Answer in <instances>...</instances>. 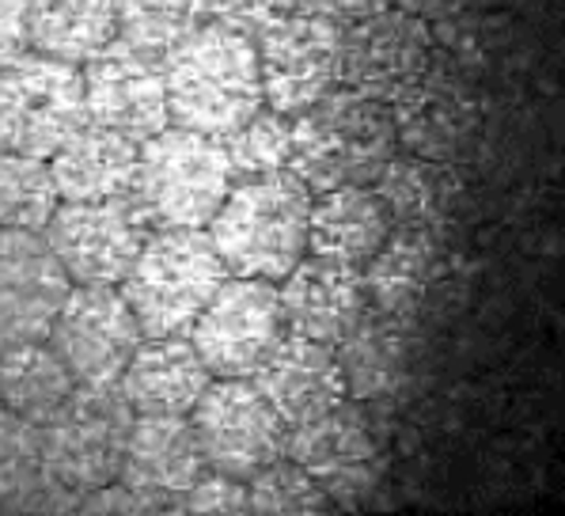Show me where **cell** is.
<instances>
[{
	"instance_id": "cell-1",
	"label": "cell",
	"mask_w": 565,
	"mask_h": 516,
	"mask_svg": "<svg viewBox=\"0 0 565 516\" xmlns=\"http://www.w3.org/2000/svg\"><path fill=\"white\" fill-rule=\"evenodd\" d=\"M171 126L224 141L266 107L258 50L247 34L202 23L163 57Z\"/></svg>"
},
{
	"instance_id": "cell-2",
	"label": "cell",
	"mask_w": 565,
	"mask_h": 516,
	"mask_svg": "<svg viewBox=\"0 0 565 516\" xmlns=\"http://www.w3.org/2000/svg\"><path fill=\"white\" fill-rule=\"evenodd\" d=\"M311 190L289 168L232 182L209 221V240L232 277L281 282L308 255Z\"/></svg>"
},
{
	"instance_id": "cell-3",
	"label": "cell",
	"mask_w": 565,
	"mask_h": 516,
	"mask_svg": "<svg viewBox=\"0 0 565 516\" xmlns=\"http://www.w3.org/2000/svg\"><path fill=\"white\" fill-rule=\"evenodd\" d=\"M398 152L387 103L364 99L350 87H330L319 103L292 118L289 171L311 194L338 187H369Z\"/></svg>"
},
{
	"instance_id": "cell-4",
	"label": "cell",
	"mask_w": 565,
	"mask_h": 516,
	"mask_svg": "<svg viewBox=\"0 0 565 516\" xmlns=\"http://www.w3.org/2000/svg\"><path fill=\"white\" fill-rule=\"evenodd\" d=\"M224 282L228 266L205 229H160L149 235L118 288L145 338H175L194 330L198 316Z\"/></svg>"
},
{
	"instance_id": "cell-5",
	"label": "cell",
	"mask_w": 565,
	"mask_h": 516,
	"mask_svg": "<svg viewBox=\"0 0 565 516\" xmlns=\"http://www.w3.org/2000/svg\"><path fill=\"white\" fill-rule=\"evenodd\" d=\"M134 407L118 383H76L65 407L39 425L42 483L84 497L118 483Z\"/></svg>"
},
{
	"instance_id": "cell-6",
	"label": "cell",
	"mask_w": 565,
	"mask_h": 516,
	"mask_svg": "<svg viewBox=\"0 0 565 516\" xmlns=\"http://www.w3.org/2000/svg\"><path fill=\"white\" fill-rule=\"evenodd\" d=\"M232 164L224 141L194 129L168 126L141 145L134 198L152 229H209L232 190Z\"/></svg>"
},
{
	"instance_id": "cell-7",
	"label": "cell",
	"mask_w": 565,
	"mask_h": 516,
	"mask_svg": "<svg viewBox=\"0 0 565 516\" xmlns=\"http://www.w3.org/2000/svg\"><path fill=\"white\" fill-rule=\"evenodd\" d=\"M88 126V95L81 65L39 54L0 69V148L50 160L73 134Z\"/></svg>"
},
{
	"instance_id": "cell-8",
	"label": "cell",
	"mask_w": 565,
	"mask_h": 516,
	"mask_svg": "<svg viewBox=\"0 0 565 516\" xmlns=\"http://www.w3.org/2000/svg\"><path fill=\"white\" fill-rule=\"evenodd\" d=\"M152 232L145 206L126 194L110 201H61L42 240L73 285H121Z\"/></svg>"
},
{
	"instance_id": "cell-9",
	"label": "cell",
	"mask_w": 565,
	"mask_h": 516,
	"mask_svg": "<svg viewBox=\"0 0 565 516\" xmlns=\"http://www.w3.org/2000/svg\"><path fill=\"white\" fill-rule=\"evenodd\" d=\"M289 335L277 282L232 277L198 316L190 343L202 354L213 380H250L263 361Z\"/></svg>"
},
{
	"instance_id": "cell-10",
	"label": "cell",
	"mask_w": 565,
	"mask_h": 516,
	"mask_svg": "<svg viewBox=\"0 0 565 516\" xmlns=\"http://www.w3.org/2000/svg\"><path fill=\"white\" fill-rule=\"evenodd\" d=\"M209 471L243 478L285 456L289 425L266 402L255 380H213L190 410Z\"/></svg>"
},
{
	"instance_id": "cell-11",
	"label": "cell",
	"mask_w": 565,
	"mask_h": 516,
	"mask_svg": "<svg viewBox=\"0 0 565 516\" xmlns=\"http://www.w3.org/2000/svg\"><path fill=\"white\" fill-rule=\"evenodd\" d=\"M46 343L76 383H118L141 349L145 330L118 285H73L50 323Z\"/></svg>"
},
{
	"instance_id": "cell-12",
	"label": "cell",
	"mask_w": 565,
	"mask_h": 516,
	"mask_svg": "<svg viewBox=\"0 0 565 516\" xmlns=\"http://www.w3.org/2000/svg\"><path fill=\"white\" fill-rule=\"evenodd\" d=\"M433 31L429 20L403 8H384L358 23H342L338 84L376 103H395L429 73Z\"/></svg>"
},
{
	"instance_id": "cell-13",
	"label": "cell",
	"mask_w": 565,
	"mask_h": 516,
	"mask_svg": "<svg viewBox=\"0 0 565 516\" xmlns=\"http://www.w3.org/2000/svg\"><path fill=\"white\" fill-rule=\"evenodd\" d=\"M258 73H263L266 107L297 118L338 87L342 61V23L323 15L289 12L255 39Z\"/></svg>"
},
{
	"instance_id": "cell-14",
	"label": "cell",
	"mask_w": 565,
	"mask_h": 516,
	"mask_svg": "<svg viewBox=\"0 0 565 516\" xmlns=\"http://www.w3.org/2000/svg\"><path fill=\"white\" fill-rule=\"evenodd\" d=\"M81 73L84 95H88V122L95 126L115 129L137 145L171 126L163 61L137 54L134 46L118 39L103 54H95L88 65H81Z\"/></svg>"
},
{
	"instance_id": "cell-15",
	"label": "cell",
	"mask_w": 565,
	"mask_h": 516,
	"mask_svg": "<svg viewBox=\"0 0 565 516\" xmlns=\"http://www.w3.org/2000/svg\"><path fill=\"white\" fill-rule=\"evenodd\" d=\"M68 288L42 232L0 229V354L46 338Z\"/></svg>"
},
{
	"instance_id": "cell-16",
	"label": "cell",
	"mask_w": 565,
	"mask_h": 516,
	"mask_svg": "<svg viewBox=\"0 0 565 516\" xmlns=\"http://www.w3.org/2000/svg\"><path fill=\"white\" fill-rule=\"evenodd\" d=\"M209 467L190 414H134L118 483L145 497L152 513H179L182 494Z\"/></svg>"
},
{
	"instance_id": "cell-17",
	"label": "cell",
	"mask_w": 565,
	"mask_h": 516,
	"mask_svg": "<svg viewBox=\"0 0 565 516\" xmlns=\"http://www.w3.org/2000/svg\"><path fill=\"white\" fill-rule=\"evenodd\" d=\"M277 296H281L289 335H303L311 343H327V346L342 343L345 330L369 308L364 304L361 270L319 255H303L277 282Z\"/></svg>"
},
{
	"instance_id": "cell-18",
	"label": "cell",
	"mask_w": 565,
	"mask_h": 516,
	"mask_svg": "<svg viewBox=\"0 0 565 516\" xmlns=\"http://www.w3.org/2000/svg\"><path fill=\"white\" fill-rule=\"evenodd\" d=\"M250 380L289 430L350 399L334 346L311 343L303 335H285Z\"/></svg>"
},
{
	"instance_id": "cell-19",
	"label": "cell",
	"mask_w": 565,
	"mask_h": 516,
	"mask_svg": "<svg viewBox=\"0 0 565 516\" xmlns=\"http://www.w3.org/2000/svg\"><path fill=\"white\" fill-rule=\"evenodd\" d=\"M209 383L213 372L205 369L190 335H175L145 338L121 372L118 391L134 407V414H190Z\"/></svg>"
},
{
	"instance_id": "cell-20",
	"label": "cell",
	"mask_w": 565,
	"mask_h": 516,
	"mask_svg": "<svg viewBox=\"0 0 565 516\" xmlns=\"http://www.w3.org/2000/svg\"><path fill=\"white\" fill-rule=\"evenodd\" d=\"M137 160L141 145L88 122L50 156V175L61 201H110L134 194Z\"/></svg>"
},
{
	"instance_id": "cell-21",
	"label": "cell",
	"mask_w": 565,
	"mask_h": 516,
	"mask_svg": "<svg viewBox=\"0 0 565 516\" xmlns=\"http://www.w3.org/2000/svg\"><path fill=\"white\" fill-rule=\"evenodd\" d=\"M391 232H395V221L372 182L369 187H338L311 198L308 255L364 270V262L384 248Z\"/></svg>"
},
{
	"instance_id": "cell-22",
	"label": "cell",
	"mask_w": 565,
	"mask_h": 516,
	"mask_svg": "<svg viewBox=\"0 0 565 516\" xmlns=\"http://www.w3.org/2000/svg\"><path fill=\"white\" fill-rule=\"evenodd\" d=\"M398 148L422 160L445 164L459 152L463 129H471L475 110L456 81H448L440 69L429 65V73L411 92L391 103Z\"/></svg>"
},
{
	"instance_id": "cell-23",
	"label": "cell",
	"mask_w": 565,
	"mask_h": 516,
	"mask_svg": "<svg viewBox=\"0 0 565 516\" xmlns=\"http://www.w3.org/2000/svg\"><path fill=\"white\" fill-rule=\"evenodd\" d=\"M118 42L115 0H28V50L65 65H88Z\"/></svg>"
},
{
	"instance_id": "cell-24",
	"label": "cell",
	"mask_w": 565,
	"mask_h": 516,
	"mask_svg": "<svg viewBox=\"0 0 565 516\" xmlns=\"http://www.w3.org/2000/svg\"><path fill=\"white\" fill-rule=\"evenodd\" d=\"M285 456L300 463L303 471H311L319 483L345 475V471L369 467V460L376 456V444H372L369 418L358 407V399H342L327 414L292 425L289 436H285Z\"/></svg>"
},
{
	"instance_id": "cell-25",
	"label": "cell",
	"mask_w": 565,
	"mask_h": 516,
	"mask_svg": "<svg viewBox=\"0 0 565 516\" xmlns=\"http://www.w3.org/2000/svg\"><path fill=\"white\" fill-rule=\"evenodd\" d=\"M338 365L345 376L350 399L369 402L380 396H391L403 380L406 365V335L403 319L384 316V312L364 308L361 319L345 330V338L334 346Z\"/></svg>"
},
{
	"instance_id": "cell-26",
	"label": "cell",
	"mask_w": 565,
	"mask_h": 516,
	"mask_svg": "<svg viewBox=\"0 0 565 516\" xmlns=\"http://www.w3.org/2000/svg\"><path fill=\"white\" fill-rule=\"evenodd\" d=\"M433 270V235L425 229H395L361 270L364 304L372 312L406 319L422 301Z\"/></svg>"
},
{
	"instance_id": "cell-27",
	"label": "cell",
	"mask_w": 565,
	"mask_h": 516,
	"mask_svg": "<svg viewBox=\"0 0 565 516\" xmlns=\"http://www.w3.org/2000/svg\"><path fill=\"white\" fill-rule=\"evenodd\" d=\"M76 380L57 357V349L39 338L0 354V402L20 418L42 425L65 407Z\"/></svg>"
},
{
	"instance_id": "cell-28",
	"label": "cell",
	"mask_w": 565,
	"mask_h": 516,
	"mask_svg": "<svg viewBox=\"0 0 565 516\" xmlns=\"http://www.w3.org/2000/svg\"><path fill=\"white\" fill-rule=\"evenodd\" d=\"M448 182L451 179H448L445 164L422 160V156H411L398 148L372 187H376L380 201L387 206L395 229L429 232V224L437 221L448 206Z\"/></svg>"
},
{
	"instance_id": "cell-29",
	"label": "cell",
	"mask_w": 565,
	"mask_h": 516,
	"mask_svg": "<svg viewBox=\"0 0 565 516\" xmlns=\"http://www.w3.org/2000/svg\"><path fill=\"white\" fill-rule=\"evenodd\" d=\"M118 39L137 54L163 61L209 23L205 0H115Z\"/></svg>"
},
{
	"instance_id": "cell-30",
	"label": "cell",
	"mask_w": 565,
	"mask_h": 516,
	"mask_svg": "<svg viewBox=\"0 0 565 516\" xmlns=\"http://www.w3.org/2000/svg\"><path fill=\"white\" fill-rule=\"evenodd\" d=\"M57 206L61 194L50 175V160L0 148V229L42 232Z\"/></svg>"
},
{
	"instance_id": "cell-31",
	"label": "cell",
	"mask_w": 565,
	"mask_h": 516,
	"mask_svg": "<svg viewBox=\"0 0 565 516\" xmlns=\"http://www.w3.org/2000/svg\"><path fill=\"white\" fill-rule=\"evenodd\" d=\"M39 494V425L0 402V509H34Z\"/></svg>"
},
{
	"instance_id": "cell-32",
	"label": "cell",
	"mask_w": 565,
	"mask_h": 516,
	"mask_svg": "<svg viewBox=\"0 0 565 516\" xmlns=\"http://www.w3.org/2000/svg\"><path fill=\"white\" fill-rule=\"evenodd\" d=\"M289 145H292V118L263 107L247 126L224 137V152L232 164V179H258L289 168Z\"/></svg>"
},
{
	"instance_id": "cell-33",
	"label": "cell",
	"mask_w": 565,
	"mask_h": 516,
	"mask_svg": "<svg viewBox=\"0 0 565 516\" xmlns=\"http://www.w3.org/2000/svg\"><path fill=\"white\" fill-rule=\"evenodd\" d=\"M247 502L250 513H327L330 497L323 483H319L311 471H303L300 463H292L289 456H277L274 463H266L263 471L247 478Z\"/></svg>"
},
{
	"instance_id": "cell-34",
	"label": "cell",
	"mask_w": 565,
	"mask_h": 516,
	"mask_svg": "<svg viewBox=\"0 0 565 516\" xmlns=\"http://www.w3.org/2000/svg\"><path fill=\"white\" fill-rule=\"evenodd\" d=\"M205 12L209 23H221V28L239 31L255 42L277 20L297 12V0H205Z\"/></svg>"
},
{
	"instance_id": "cell-35",
	"label": "cell",
	"mask_w": 565,
	"mask_h": 516,
	"mask_svg": "<svg viewBox=\"0 0 565 516\" xmlns=\"http://www.w3.org/2000/svg\"><path fill=\"white\" fill-rule=\"evenodd\" d=\"M179 513H250L247 483L221 471H205L194 486L182 494Z\"/></svg>"
},
{
	"instance_id": "cell-36",
	"label": "cell",
	"mask_w": 565,
	"mask_h": 516,
	"mask_svg": "<svg viewBox=\"0 0 565 516\" xmlns=\"http://www.w3.org/2000/svg\"><path fill=\"white\" fill-rule=\"evenodd\" d=\"M28 54V0H0V69Z\"/></svg>"
},
{
	"instance_id": "cell-37",
	"label": "cell",
	"mask_w": 565,
	"mask_h": 516,
	"mask_svg": "<svg viewBox=\"0 0 565 516\" xmlns=\"http://www.w3.org/2000/svg\"><path fill=\"white\" fill-rule=\"evenodd\" d=\"M395 0H297V12H308V15H323V20H334V23H358V20H369V15L384 12Z\"/></svg>"
}]
</instances>
